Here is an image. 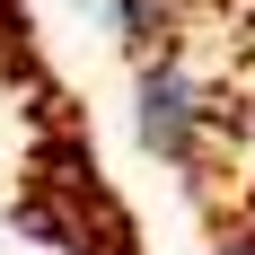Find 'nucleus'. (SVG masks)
<instances>
[{"mask_svg": "<svg viewBox=\"0 0 255 255\" xmlns=\"http://www.w3.org/2000/svg\"><path fill=\"white\" fill-rule=\"evenodd\" d=\"M106 18H115V35L132 53H158L167 26H176V0H106Z\"/></svg>", "mask_w": 255, "mask_h": 255, "instance_id": "f03ea898", "label": "nucleus"}, {"mask_svg": "<svg viewBox=\"0 0 255 255\" xmlns=\"http://www.w3.org/2000/svg\"><path fill=\"white\" fill-rule=\"evenodd\" d=\"M132 124H141V150H150V158H167V167H203V141H211V97H203V79L185 71L167 44H158V53H141Z\"/></svg>", "mask_w": 255, "mask_h": 255, "instance_id": "f257e3e1", "label": "nucleus"}, {"mask_svg": "<svg viewBox=\"0 0 255 255\" xmlns=\"http://www.w3.org/2000/svg\"><path fill=\"white\" fill-rule=\"evenodd\" d=\"M211 255H255V229H229V238H220Z\"/></svg>", "mask_w": 255, "mask_h": 255, "instance_id": "7ed1b4c3", "label": "nucleus"}]
</instances>
